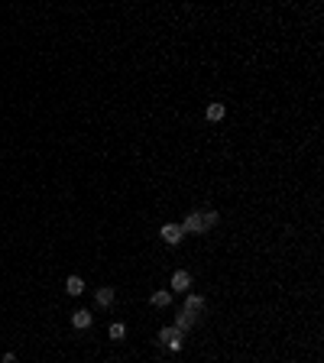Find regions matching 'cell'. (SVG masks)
I'll list each match as a JSON object with an SVG mask.
<instances>
[{"label":"cell","mask_w":324,"mask_h":363,"mask_svg":"<svg viewBox=\"0 0 324 363\" xmlns=\"http://www.w3.org/2000/svg\"><path fill=\"white\" fill-rule=\"evenodd\" d=\"M169 302H172V295H169V292H156V295H153V305H156V308H165Z\"/></svg>","instance_id":"obj_11"},{"label":"cell","mask_w":324,"mask_h":363,"mask_svg":"<svg viewBox=\"0 0 324 363\" xmlns=\"http://www.w3.org/2000/svg\"><path fill=\"white\" fill-rule=\"evenodd\" d=\"M159 344L165 350H182V331L178 327H162L159 331Z\"/></svg>","instance_id":"obj_2"},{"label":"cell","mask_w":324,"mask_h":363,"mask_svg":"<svg viewBox=\"0 0 324 363\" xmlns=\"http://www.w3.org/2000/svg\"><path fill=\"white\" fill-rule=\"evenodd\" d=\"M72 324L78 327V331H85V327H91V311H75V314H72Z\"/></svg>","instance_id":"obj_7"},{"label":"cell","mask_w":324,"mask_h":363,"mask_svg":"<svg viewBox=\"0 0 324 363\" xmlns=\"http://www.w3.org/2000/svg\"><path fill=\"white\" fill-rule=\"evenodd\" d=\"M208 120H224V104H211L208 107Z\"/></svg>","instance_id":"obj_10"},{"label":"cell","mask_w":324,"mask_h":363,"mask_svg":"<svg viewBox=\"0 0 324 363\" xmlns=\"http://www.w3.org/2000/svg\"><path fill=\"white\" fill-rule=\"evenodd\" d=\"M188 285H191V276H188V272H185V269L172 272V289H175V292H185V289H188Z\"/></svg>","instance_id":"obj_5"},{"label":"cell","mask_w":324,"mask_h":363,"mask_svg":"<svg viewBox=\"0 0 324 363\" xmlns=\"http://www.w3.org/2000/svg\"><path fill=\"white\" fill-rule=\"evenodd\" d=\"M214 224H217V211H208V214L198 211V214H191L188 221L182 224V230H185V234H188V230H191V234H204V230H211Z\"/></svg>","instance_id":"obj_1"},{"label":"cell","mask_w":324,"mask_h":363,"mask_svg":"<svg viewBox=\"0 0 324 363\" xmlns=\"http://www.w3.org/2000/svg\"><path fill=\"white\" fill-rule=\"evenodd\" d=\"M65 292L68 295H81V292H85V279L81 276H68L65 279Z\"/></svg>","instance_id":"obj_6"},{"label":"cell","mask_w":324,"mask_h":363,"mask_svg":"<svg viewBox=\"0 0 324 363\" xmlns=\"http://www.w3.org/2000/svg\"><path fill=\"white\" fill-rule=\"evenodd\" d=\"M201 311H204V298H201V295H191L188 302H185V311H182V314H188V318H198Z\"/></svg>","instance_id":"obj_4"},{"label":"cell","mask_w":324,"mask_h":363,"mask_svg":"<svg viewBox=\"0 0 324 363\" xmlns=\"http://www.w3.org/2000/svg\"><path fill=\"white\" fill-rule=\"evenodd\" d=\"M182 237H185L182 224H165V227H162V240H165V243H178Z\"/></svg>","instance_id":"obj_3"},{"label":"cell","mask_w":324,"mask_h":363,"mask_svg":"<svg viewBox=\"0 0 324 363\" xmlns=\"http://www.w3.org/2000/svg\"><path fill=\"white\" fill-rule=\"evenodd\" d=\"M0 363H17V353H4V360Z\"/></svg>","instance_id":"obj_13"},{"label":"cell","mask_w":324,"mask_h":363,"mask_svg":"<svg viewBox=\"0 0 324 363\" xmlns=\"http://www.w3.org/2000/svg\"><path fill=\"white\" fill-rule=\"evenodd\" d=\"M98 305H101V308H110V305H114V289H110V285L98 289Z\"/></svg>","instance_id":"obj_8"},{"label":"cell","mask_w":324,"mask_h":363,"mask_svg":"<svg viewBox=\"0 0 324 363\" xmlns=\"http://www.w3.org/2000/svg\"><path fill=\"white\" fill-rule=\"evenodd\" d=\"M191 321H195V318H188V314H178V318H175V327H178V331H188Z\"/></svg>","instance_id":"obj_12"},{"label":"cell","mask_w":324,"mask_h":363,"mask_svg":"<svg viewBox=\"0 0 324 363\" xmlns=\"http://www.w3.org/2000/svg\"><path fill=\"white\" fill-rule=\"evenodd\" d=\"M127 337V327L120 324V321H117V324H110V340H123Z\"/></svg>","instance_id":"obj_9"}]
</instances>
